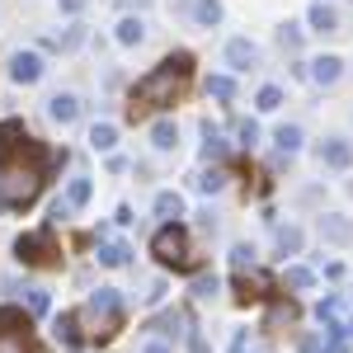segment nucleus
I'll return each mask as SVG.
<instances>
[{
    "label": "nucleus",
    "instance_id": "obj_1",
    "mask_svg": "<svg viewBox=\"0 0 353 353\" xmlns=\"http://www.w3.org/2000/svg\"><path fill=\"white\" fill-rule=\"evenodd\" d=\"M193 76V57L189 52H170L161 66H151L141 81L132 85V99H128V118H141L146 109H165V104H174L179 99V90L189 85Z\"/></svg>",
    "mask_w": 353,
    "mask_h": 353
},
{
    "label": "nucleus",
    "instance_id": "obj_2",
    "mask_svg": "<svg viewBox=\"0 0 353 353\" xmlns=\"http://www.w3.org/2000/svg\"><path fill=\"white\" fill-rule=\"evenodd\" d=\"M14 254H19V264H28V269H52V264H61L57 254V236L52 226H38V231H24L19 241H14Z\"/></svg>",
    "mask_w": 353,
    "mask_h": 353
},
{
    "label": "nucleus",
    "instance_id": "obj_3",
    "mask_svg": "<svg viewBox=\"0 0 353 353\" xmlns=\"http://www.w3.org/2000/svg\"><path fill=\"white\" fill-rule=\"evenodd\" d=\"M151 250H156V259H161V264H174V269H184V264H189V236H184V226H179V221H165L161 231L151 236Z\"/></svg>",
    "mask_w": 353,
    "mask_h": 353
},
{
    "label": "nucleus",
    "instance_id": "obj_4",
    "mask_svg": "<svg viewBox=\"0 0 353 353\" xmlns=\"http://www.w3.org/2000/svg\"><path fill=\"white\" fill-rule=\"evenodd\" d=\"M90 316H94V321H104L99 339H109L113 330H118V321H123V297H118V288H99V292L90 297Z\"/></svg>",
    "mask_w": 353,
    "mask_h": 353
},
{
    "label": "nucleus",
    "instance_id": "obj_5",
    "mask_svg": "<svg viewBox=\"0 0 353 353\" xmlns=\"http://www.w3.org/2000/svg\"><path fill=\"white\" fill-rule=\"evenodd\" d=\"M28 330H33V316L24 306H0V344H24Z\"/></svg>",
    "mask_w": 353,
    "mask_h": 353
},
{
    "label": "nucleus",
    "instance_id": "obj_6",
    "mask_svg": "<svg viewBox=\"0 0 353 353\" xmlns=\"http://www.w3.org/2000/svg\"><path fill=\"white\" fill-rule=\"evenodd\" d=\"M43 71H48V66H43V57H38V52H14V57H10V81H14V85H38V81H43Z\"/></svg>",
    "mask_w": 353,
    "mask_h": 353
},
{
    "label": "nucleus",
    "instance_id": "obj_7",
    "mask_svg": "<svg viewBox=\"0 0 353 353\" xmlns=\"http://www.w3.org/2000/svg\"><path fill=\"white\" fill-rule=\"evenodd\" d=\"M316 161L330 165V170H349L353 165V141H344V137H325V141L316 146Z\"/></svg>",
    "mask_w": 353,
    "mask_h": 353
},
{
    "label": "nucleus",
    "instance_id": "obj_8",
    "mask_svg": "<svg viewBox=\"0 0 353 353\" xmlns=\"http://www.w3.org/2000/svg\"><path fill=\"white\" fill-rule=\"evenodd\" d=\"M24 141H28V128L19 118H5V123H0V165L14 161V156L24 151Z\"/></svg>",
    "mask_w": 353,
    "mask_h": 353
},
{
    "label": "nucleus",
    "instance_id": "obj_9",
    "mask_svg": "<svg viewBox=\"0 0 353 353\" xmlns=\"http://www.w3.org/2000/svg\"><path fill=\"white\" fill-rule=\"evenodd\" d=\"M48 118L61 123V128H66V123H76V118H81V94H71V90L52 94V99H48Z\"/></svg>",
    "mask_w": 353,
    "mask_h": 353
},
{
    "label": "nucleus",
    "instance_id": "obj_10",
    "mask_svg": "<svg viewBox=\"0 0 353 353\" xmlns=\"http://www.w3.org/2000/svg\"><path fill=\"white\" fill-rule=\"evenodd\" d=\"M306 76H311L316 85H339V76H344V57H334V52L316 57V61L306 66Z\"/></svg>",
    "mask_w": 353,
    "mask_h": 353
},
{
    "label": "nucleus",
    "instance_id": "obj_11",
    "mask_svg": "<svg viewBox=\"0 0 353 353\" xmlns=\"http://www.w3.org/2000/svg\"><path fill=\"white\" fill-rule=\"evenodd\" d=\"M321 241H330V245H353V217L325 212V217H321Z\"/></svg>",
    "mask_w": 353,
    "mask_h": 353
},
{
    "label": "nucleus",
    "instance_id": "obj_12",
    "mask_svg": "<svg viewBox=\"0 0 353 353\" xmlns=\"http://www.w3.org/2000/svg\"><path fill=\"white\" fill-rule=\"evenodd\" d=\"M306 24H311V33H339V14H334L330 0H316V5L306 10Z\"/></svg>",
    "mask_w": 353,
    "mask_h": 353
},
{
    "label": "nucleus",
    "instance_id": "obj_13",
    "mask_svg": "<svg viewBox=\"0 0 353 353\" xmlns=\"http://www.w3.org/2000/svg\"><path fill=\"white\" fill-rule=\"evenodd\" d=\"M104 269H123V264H132V245L128 241H99V254H94Z\"/></svg>",
    "mask_w": 353,
    "mask_h": 353
},
{
    "label": "nucleus",
    "instance_id": "obj_14",
    "mask_svg": "<svg viewBox=\"0 0 353 353\" xmlns=\"http://www.w3.org/2000/svg\"><path fill=\"white\" fill-rule=\"evenodd\" d=\"M226 61H231L236 71H250V66L259 61V48H254L250 38H231V43H226Z\"/></svg>",
    "mask_w": 353,
    "mask_h": 353
},
{
    "label": "nucleus",
    "instance_id": "obj_15",
    "mask_svg": "<svg viewBox=\"0 0 353 353\" xmlns=\"http://www.w3.org/2000/svg\"><path fill=\"white\" fill-rule=\"evenodd\" d=\"M113 38L123 43V48H137L141 38H146V24H141V14H123L118 28H113Z\"/></svg>",
    "mask_w": 353,
    "mask_h": 353
},
{
    "label": "nucleus",
    "instance_id": "obj_16",
    "mask_svg": "<svg viewBox=\"0 0 353 353\" xmlns=\"http://www.w3.org/2000/svg\"><path fill=\"white\" fill-rule=\"evenodd\" d=\"M174 141H179L174 118H156V123H151V146H156V151H174Z\"/></svg>",
    "mask_w": 353,
    "mask_h": 353
},
{
    "label": "nucleus",
    "instance_id": "obj_17",
    "mask_svg": "<svg viewBox=\"0 0 353 353\" xmlns=\"http://www.w3.org/2000/svg\"><path fill=\"white\" fill-rule=\"evenodd\" d=\"M52 334L61 339V344H71V349H76V344H81V316H76V311H61V316H57V325H52Z\"/></svg>",
    "mask_w": 353,
    "mask_h": 353
},
{
    "label": "nucleus",
    "instance_id": "obj_18",
    "mask_svg": "<svg viewBox=\"0 0 353 353\" xmlns=\"http://www.w3.org/2000/svg\"><path fill=\"white\" fill-rule=\"evenodd\" d=\"M273 141H278V151H283V156H297L301 141H306V132H301L297 123H283V128L273 132Z\"/></svg>",
    "mask_w": 353,
    "mask_h": 353
},
{
    "label": "nucleus",
    "instance_id": "obj_19",
    "mask_svg": "<svg viewBox=\"0 0 353 353\" xmlns=\"http://www.w3.org/2000/svg\"><path fill=\"white\" fill-rule=\"evenodd\" d=\"M203 161H226V141H221L217 123H203Z\"/></svg>",
    "mask_w": 353,
    "mask_h": 353
},
{
    "label": "nucleus",
    "instance_id": "obj_20",
    "mask_svg": "<svg viewBox=\"0 0 353 353\" xmlns=\"http://www.w3.org/2000/svg\"><path fill=\"white\" fill-rule=\"evenodd\" d=\"M156 217H165V221H179V217H184V198H179L174 189L156 193Z\"/></svg>",
    "mask_w": 353,
    "mask_h": 353
},
{
    "label": "nucleus",
    "instance_id": "obj_21",
    "mask_svg": "<svg viewBox=\"0 0 353 353\" xmlns=\"http://www.w3.org/2000/svg\"><path fill=\"white\" fill-rule=\"evenodd\" d=\"M264 297H269V278H259V273L250 278V273H241V301L245 306H250V301H264Z\"/></svg>",
    "mask_w": 353,
    "mask_h": 353
},
{
    "label": "nucleus",
    "instance_id": "obj_22",
    "mask_svg": "<svg viewBox=\"0 0 353 353\" xmlns=\"http://www.w3.org/2000/svg\"><path fill=\"white\" fill-rule=\"evenodd\" d=\"M90 193H94V184H90L85 174H76V179L66 184V208H71V212H76V208H85V203H90Z\"/></svg>",
    "mask_w": 353,
    "mask_h": 353
},
{
    "label": "nucleus",
    "instance_id": "obj_23",
    "mask_svg": "<svg viewBox=\"0 0 353 353\" xmlns=\"http://www.w3.org/2000/svg\"><path fill=\"white\" fill-rule=\"evenodd\" d=\"M193 19L203 28H217L221 24V0H193Z\"/></svg>",
    "mask_w": 353,
    "mask_h": 353
},
{
    "label": "nucleus",
    "instance_id": "obj_24",
    "mask_svg": "<svg viewBox=\"0 0 353 353\" xmlns=\"http://www.w3.org/2000/svg\"><path fill=\"white\" fill-rule=\"evenodd\" d=\"M273 241H278V250H283V254H301V241H306V236H301V226H292V221H288V226H278V236H273Z\"/></svg>",
    "mask_w": 353,
    "mask_h": 353
},
{
    "label": "nucleus",
    "instance_id": "obj_25",
    "mask_svg": "<svg viewBox=\"0 0 353 353\" xmlns=\"http://www.w3.org/2000/svg\"><path fill=\"white\" fill-rule=\"evenodd\" d=\"M90 146H94V151H113V146H118V128H113V123H94V128H90Z\"/></svg>",
    "mask_w": 353,
    "mask_h": 353
},
{
    "label": "nucleus",
    "instance_id": "obj_26",
    "mask_svg": "<svg viewBox=\"0 0 353 353\" xmlns=\"http://www.w3.org/2000/svg\"><path fill=\"white\" fill-rule=\"evenodd\" d=\"M283 283H288L292 292H306V288L316 283V273L306 269V264H288V269H283Z\"/></svg>",
    "mask_w": 353,
    "mask_h": 353
},
{
    "label": "nucleus",
    "instance_id": "obj_27",
    "mask_svg": "<svg viewBox=\"0 0 353 353\" xmlns=\"http://www.w3.org/2000/svg\"><path fill=\"white\" fill-rule=\"evenodd\" d=\"M81 43H85V24H71L66 33H61V38H52L48 48H52V52H76Z\"/></svg>",
    "mask_w": 353,
    "mask_h": 353
},
{
    "label": "nucleus",
    "instance_id": "obj_28",
    "mask_svg": "<svg viewBox=\"0 0 353 353\" xmlns=\"http://www.w3.org/2000/svg\"><path fill=\"white\" fill-rule=\"evenodd\" d=\"M208 99L231 104V99H236V81H231V76H208Z\"/></svg>",
    "mask_w": 353,
    "mask_h": 353
},
{
    "label": "nucleus",
    "instance_id": "obj_29",
    "mask_svg": "<svg viewBox=\"0 0 353 353\" xmlns=\"http://www.w3.org/2000/svg\"><path fill=\"white\" fill-rule=\"evenodd\" d=\"M217 292H221V278H217V273H198V278H193V297H198V301L217 297Z\"/></svg>",
    "mask_w": 353,
    "mask_h": 353
},
{
    "label": "nucleus",
    "instance_id": "obj_30",
    "mask_svg": "<svg viewBox=\"0 0 353 353\" xmlns=\"http://www.w3.org/2000/svg\"><path fill=\"white\" fill-rule=\"evenodd\" d=\"M198 189H203V193H221V189H226V170H217V165L203 170V174H198Z\"/></svg>",
    "mask_w": 353,
    "mask_h": 353
},
{
    "label": "nucleus",
    "instance_id": "obj_31",
    "mask_svg": "<svg viewBox=\"0 0 353 353\" xmlns=\"http://www.w3.org/2000/svg\"><path fill=\"white\" fill-rule=\"evenodd\" d=\"M316 316H321L325 325H334V321H339V292H330V297L316 301Z\"/></svg>",
    "mask_w": 353,
    "mask_h": 353
},
{
    "label": "nucleus",
    "instance_id": "obj_32",
    "mask_svg": "<svg viewBox=\"0 0 353 353\" xmlns=\"http://www.w3.org/2000/svg\"><path fill=\"white\" fill-rule=\"evenodd\" d=\"M179 325H184V311H165L151 321V330H161V334H179Z\"/></svg>",
    "mask_w": 353,
    "mask_h": 353
},
{
    "label": "nucleus",
    "instance_id": "obj_33",
    "mask_svg": "<svg viewBox=\"0 0 353 353\" xmlns=\"http://www.w3.org/2000/svg\"><path fill=\"white\" fill-rule=\"evenodd\" d=\"M278 48H283V52H297V48H301V28L297 24H283V28H278Z\"/></svg>",
    "mask_w": 353,
    "mask_h": 353
},
{
    "label": "nucleus",
    "instance_id": "obj_34",
    "mask_svg": "<svg viewBox=\"0 0 353 353\" xmlns=\"http://www.w3.org/2000/svg\"><path fill=\"white\" fill-rule=\"evenodd\" d=\"M254 104H259V109H264V113H273V109H278V104H283V90H278V85H264V90L254 94Z\"/></svg>",
    "mask_w": 353,
    "mask_h": 353
},
{
    "label": "nucleus",
    "instance_id": "obj_35",
    "mask_svg": "<svg viewBox=\"0 0 353 353\" xmlns=\"http://www.w3.org/2000/svg\"><path fill=\"white\" fill-rule=\"evenodd\" d=\"M24 301H28V316H48V292L43 288H24Z\"/></svg>",
    "mask_w": 353,
    "mask_h": 353
},
{
    "label": "nucleus",
    "instance_id": "obj_36",
    "mask_svg": "<svg viewBox=\"0 0 353 353\" xmlns=\"http://www.w3.org/2000/svg\"><path fill=\"white\" fill-rule=\"evenodd\" d=\"M236 141H241V146H254V141H259V123H254V118H241V123H236Z\"/></svg>",
    "mask_w": 353,
    "mask_h": 353
},
{
    "label": "nucleus",
    "instance_id": "obj_37",
    "mask_svg": "<svg viewBox=\"0 0 353 353\" xmlns=\"http://www.w3.org/2000/svg\"><path fill=\"white\" fill-rule=\"evenodd\" d=\"M231 264H236L241 273H245V269H254V250H250L245 241H241V245H231Z\"/></svg>",
    "mask_w": 353,
    "mask_h": 353
},
{
    "label": "nucleus",
    "instance_id": "obj_38",
    "mask_svg": "<svg viewBox=\"0 0 353 353\" xmlns=\"http://www.w3.org/2000/svg\"><path fill=\"white\" fill-rule=\"evenodd\" d=\"M297 349H301V353H321V339H316V334H301Z\"/></svg>",
    "mask_w": 353,
    "mask_h": 353
},
{
    "label": "nucleus",
    "instance_id": "obj_39",
    "mask_svg": "<svg viewBox=\"0 0 353 353\" xmlns=\"http://www.w3.org/2000/svg\"><path fill=\"white\" fill-rule=\"evenodd\" d=\"M189 353H212V349H208V339H203V334H189Z\"/></svg>",
    "mask_w": 353,
    "mask_h": 353
},
{
    "label": "nucleus",
    "instance_id": "obj_40",
    "mask_svg": "<svg viewBox=\"0 0 353 353\" xmlns=\"http://www.w3.org/2000/svg\"><path fill=\"white\" fill-rule=\"evenodd\" d=\"M61 217H71V208H66V198H57V203H52V221H61Z\"/></svg>",
    "mask_w": 353,
    "mask_h": 353
},
{
    "label": "nucleus",
    "instance_id": "obj_41",
    "mask_svg": "<svg viewBox=\"0 0 353 353\" xmlns=\"http://www.w3.org/2000/svg\"><path fill=\"white\" fill-rule=\"evenodd\" d=\"M85 10V0H61V14H81Z\"/></svg>",
    "mask_w": 353,
    "mask_h": 353
},
{
    "label": "nucleus",
    "instance_id": "obj_42",
    "mask_svg": "<svg viewBox=\"0 0 353 353\" xmlns=\"http://www.w3.org/2000/svg\"><path fill=\"white\" fill-rule=\"evenodd\" d=\"M141 353H170V344H161V339H151V344H146Z\"/></svg>",
    "mask_w": 353,
    "mask_h": 353
},
{
    "label": "nucleus",
    "instance_id": "obj_43",
    "mask_svg": "<svg viewBox=\"0 0 353 353\" xmlns=\"http://www.w3.org/2000/svg\"><path fill=\"white\" fill-rule=\"evenodd\" d=\"M141 5H151V0H123V10H141Z\"/></svg>",
    "mask_w": 353,
    "mask_h": 353
},
{
    "label": "nucleus",
    "instance_id": "obj_44",
    "mask_svg": "<svg viewBox=\"0 0 353 353\" xmlns=\"http://www.w3.org/2000/svg\"><path fill=\"white\" fill-rule=\"evenodd\" d=\"M24 344H28V339H24ZM24 344H0V353H19Z\"/></svg>",
    "mask_w": 353,
    "mask_h": 353
},
{
    "label": "nucleus",
    "instance_id": "obj_45",
    "mask_svg": "<svg viewBox=\"0 0 353 353\" xmlns=\"http://www.w3.org/2000/svg\"><path fill=\"white\" fill-rule=\"evenodd\" d=\"M339 325H344V334H349V339H353V316H349V321H339Z\"/></svg>",
    "mask_w": 353,
    "mask_h": 353
}]
</instances>
